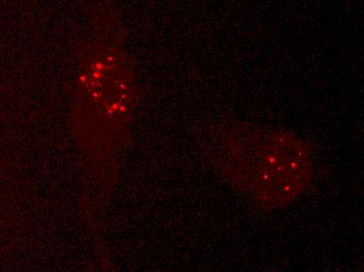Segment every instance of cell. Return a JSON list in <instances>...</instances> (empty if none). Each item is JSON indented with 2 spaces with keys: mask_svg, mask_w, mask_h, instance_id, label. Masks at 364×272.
<instances>
[{
  "mask_svg": "<svg viewBox=\"0 0 364 272\" xmlns=\"http://www.w3.org/2000/svg\"><path fill=\"white\" fill-rule=\"evenodd\" d=\"M214 136L215 167L259 209L288 207L309 189L314 156L297 134L234 125L220 128Z\"/></svg>",
  "mask_w": 364,
  "mask_h": 272,
  "instance_id": "6da1fadb",
  "label": "cell"
}]
</instances>
